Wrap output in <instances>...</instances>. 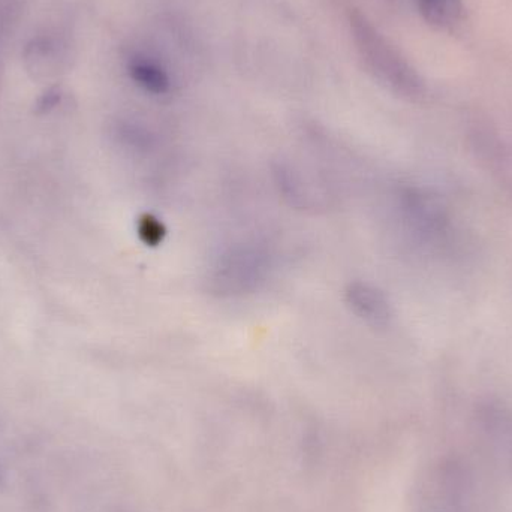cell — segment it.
Segmentation results:
<instances>
[{"label":"cell","instance_id":"obj_1","mask_svg":"<svg viewBox=\"0 0 512 512\" xmlns=\"http://www.w3.org/2000/svg\"><path fill=\"white\" fill-rule=\"evenodd\" d=\"M349 27L355 48L367 71L397 95L409 99L420 98L423 83L405 57L390 44L387 38L367 20L360 11H349Z\"/></svg>","mask_w":512,"mask_h":512},{"label":"cell","instance_id":"obj_7","mask_svg":"<svg viewBox=\"0 0 512 512\" xmlns=\"http://www.w3.org/2000/svg\"><path fill=\"white\" fill-rule=\"evenodd\" d=\"M418 6L427 23L441 29L453 27L462 17L460 0H418Z\"/></svg>","mask_w":512,"mask_h":512},{"label":"cell","instance_id":"obj_4","mask_svg":"<svg viewBox=\"0 0 512 512\" xmlns=\"http://www.w3.org/2000/svg\"><path fill=\"white\" fill-rule=\"evenodd\" d=\"M402 209L415 230L423 234H439L447 216L438 200L420 189H406L402 194Z\"/></svg>","mask_w":512,"mask_h":512},{"label":"cell","instance_id":"obj_2","mask_svg":"<svg viewBox=\"0 0 512 512\" xmlns=\"http://www.w3.org/2000/svg\"><path fill=\"white\" fill-rule=\"evenodd\" d=\"M273 270V255L256 242H239L213 259L206 274L210 294L242 298L262 288Z\"/></svg>","mask_w":512,"mask_h":512},{"label":"cell","instance_id":"obj_6","mask_svg":"<svg viewBox=\"0 0 512 512\" xmlns=\"http://www.w3.org/2000/svg\"><path fill=\"white\" fill-rule=\"evenodd\" d=\"M129 75L135 84L152 95H165L170 92L171 80L164 68L158 63L146 59L132 60L129 65Z\"/></svg>","mask_w":512,"mask_h":512},{"label":"cell","instance_id":"obj_8","mask_svg":"<svg viewBox=\"0 0 512 512\" xmlns=\"http://www.w3.org/2000/svg\"><path fill=\"white\" fill-rule=\"evenodd\" d=\"M137 234L149 248H158L167 239L168 230L162 219L152 213H144L137 221Z\"/></svg>","mask_w":512,"mask_h":512},{"label":"cell","instance_id":"obj_9","mask_svg":"<svg viewBox=\"0 0 512 512\" xmlns=\"http://www.w3.org/2000/svg\"><path fill=\"white\" fill-rule=\"evenodd\" d=\"M59 101V93L53 92V90H51V92L45 93V95L42 96L41 99H39V110H51V108L56 107V105L59 104Z\"/></svg>","mask_w":512,"mask_h":512},{"label":"cell","instance_id":"obj_3","mask_svg":"<svg viewBox=\"0 0 512 512\" xmlns=\"http://www.w3.org/2000/svg\"><path fill=\"white\" fill-rule=\"evenodd\" d=\"M345 303L355 318L372 328H385L393 319V307L382 289L366 280H352L345 288Z\"/></svg>","mask_w":512,"mask_h":512},{"label":"cell","instance_id":"obj_5","mask_svg":"<svg viewBox=\"0 0 512 512\" xmlns=\"http://www.w3.org/2000/svg\"><path fill=\"white\" fill-rule=\"evenodd\" d=\"M274 182L282 197L291 206L310 209L313 197L310 195V185H307L301 171L288 162H277L273 168Z\"/></svg>","mask_w":512,"mask_h":512}]
</instances>
